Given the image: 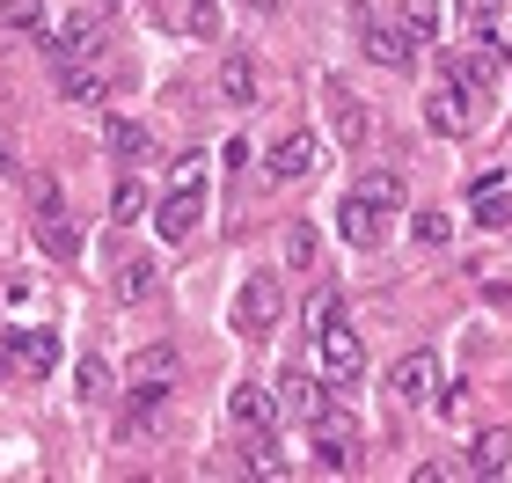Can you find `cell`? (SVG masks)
Here are the masks:
<instances>
[{"label": "cell", "mask_w": 512, "mask_h": 483, "mask_svg": "<svg viewBox=\"0 0 512 483\" xmlns=\"http://www.w3.org/2000/svg\"><path fill=\"white\" fill-rule=\"evenodd\" d=\"M103 88H110V81H103L96 59H59V96H66V103H103Z\"/></svg>", "instance_id": "5bb4252c"}, {"label": "cell", "mask_w": 512, "mask_h": 483, "mask_svg": "<svg viewBox=\"0 0 512 483\" xmlns=\"http://www.w3.org/2000/svg\"><path fill=\"white\" fill-rule=\"evenodd\" d=\"M154 227H161V242H191L198 227H205V154H198V147H183L176 191L154 205Z\"/></svg>", "instance_id": "7a4b0ae2"}, {"label": "cell", "mask_w": 512, "mask_h": 483, "mask_svg": "<svg viewBox=\"0 0 512 483\" xmlns=\"http://www.w3.org/2000/svg\"><path fill=\"white\" fill-rule=\"evenodd\" d=\"M366 59H381V66H410V37H403V30H388V22H366Z\"/></svg>", "instance_id": "ffe728a7"}, {"label": "cell", "mask_w": 512, "mask_h": 483, "mask_svg": "<svg viewBox=\"0 0 512 483\" xmlns=\"http://www.w3.org/2000/svg\"><path fill=\"white\" fill-rule=\"evenodd\" d=\"M388 396L395 403H432L439 396V359L432 352H403L388 366Z\"/></svg>", "instance_id": "ba28073f"}, {"label": "cell", "mask_w": 512, "mask_h": 483, "mask_svg": "<svg viewBox=\"0 0 512 483\" xmlns=\"http://www.w3.org/2000/svg\"><path fill=\"white\" fill-rule=\"evenodd\" d=\"M0 176H15V147H8V132H0Z\"/></svg>", "instance_id": "836d02e7"}, {"label": "cell", "mask_w": 512, "mask_h": 483, "mask_svg": "<svg viewBox=\"0 0 512 483\" xmlns=\"http://www.w3.org/2000/svg\"><path fill=\"white\" fill-rule=\"evenodd\" d=\"M227 418L264 440V432L278 425V396H271V388H256V381H235V388H227Z\"/></svg>", "instance_id": "8fae6325"}, {"label": "cell", "mask_w": 512, "mask_h": 483, "mask_svg": "<svg viewBox=\"0 0 512 483\" xmlns=\"http://www.w3.org/2000/svg\"><path fill=\"white\" fill-rule=\"evenodd\" d=\"M352 191H359V198H374V205H388V213H403V176H395V169H366Z\"/></svg>", "instance_id": "44dd1931"}, {"label": "cell", "mask_w": 512, "mask_h": 483, "mask_svg": "<svg viewBox=\"0 0 512 483\" xmlns=\"http://www.w3.org/2000/svg\"><path fill=\"white\" fill-rule=\"evenodd\" d=\"M0 30H15V37H44V30H52V15H44V0H0Z\"/></svg>", "instance_id": "ac0fdd59"}, {"label": "cell", "mask_w": 512, "mask_h": 483, "mask_svg": "<svg viewBox=\"0 0 512 483\" xmlns=\"http://www.w3.org/2000/svg\"><path fill=\"white\" fill-rule=\"evenodd\" d=\"M417 242L447 249V242H454V220H447V213H417Z\"/></svg>", "instance_id": "1f68e13d"}, {"label": "cell", "mask_w": 512, "mask_h": 483, "mask_svg": "<svg viewBox=\"0 0 512 483\" xmlns=\"http://www.w3.org/2000/svg\"><path fill=\"white\" fill-rule=\"evenodd\" d=\"M103 147L118 154V161H147V154H154V132L139 125V118H110V125H103Z\"/></svg>", "instance_id": "e0dca14e"}, {"label": "cell", "mask_w": 512, "mask_h": 483, "mask_svg": "<svg viewBox=\"0 0 512 483\" xmlns=\"http://www.w3.org/2000/svg\"><path fill=\"white\" fill-rule=\"evenodd\" d=\"M469 396H476V388L454 381V388H439V396H432V410H439V418H469Z\"/></svg>", "instance_id": "f546056e"}, {"label": "cell", "mask_w": 512, "mask_h": 483, "mask_svg": "<svg viewBox=\"0 0 512 483\" xmlns=\"http://www.w3.org/2000/svg\"><path fill=\"white\" fill-rule=\"evenodd\" d=\"M476 227H491V235L512 227V198L498 191V183H491V191H476Z\"/></svg>", "instance_id": "4316f807"}, {"label": "cell", "mask_w": 512, "mask_h": 483, "mask_svg": "<svg viewBox=\"0 0 512 483\" xmlns=\"http://www.w3.org/2000/svg\"><path fill=\"white\" fill-rule=\"evenodd\" d=\"M461 15H469V30H491V22H498V0H461Z\"/></svg>", "instance_id": "d6a6232c"}, {"label": "cell", "mask_w": 512, "mask_h": 483, "mask_svg": "<svg viewBox=\"0 0 512 483\" xmlns=\"http://www.w3.org/2000/svg\"><path fill=\"white\" fill-rule=\"evenodd\" d=\"M278 322H286V286H278L271 271L242 279V293H235V330H242V337H271Z\"/></svg>", "instance_id": "277c9868"}, {"label": "cell", "mask_w": 512, "mask_h": 483, "mask_svg": "<svg viewBox=\"0 0 512 483\" xmlns=\"http://www.w3.org/2000/svg\"><path fill=\"white\" fill-rule=\"evenodd\" d=\"M322 103H330V125H337V140L352 147V154H359L366 140H374V118H366V103H359V96H352V88H344L337 74L322 81Z\"/></svg>", "instance_id": "52a82bcc"}, {"label": "cell", "mask_w": 512, "mask_h": 483, "mask_svg": "<svg viewBox=\"0 0 512 483\" xmlns=\"http://www.w3.org/2000/svg\"><path fill=\"white\" fill-rule=\"evenodd\" d=\"M337 235L352 242V249H381V242H388V205L344 191V205H337Z\"/></svg>", "instance_id": "8992f818"}, {"label": "cell", "mask_w": 512, "mask_h": 483, "mask_svg": "<svg viewBox=\"0 0 512 483\" xmlns=\"http://www.w3.org/2000/svg\"><path fill=\"white\" fill-rule=\"evenodd\" d=\"M8 352L22 359V374H52L59 366V337L52 330H8Z\"/></svg>", "instance_id": "9a60e30c"}, {"label": "cell", "mask_w": 512, "mask_h": 483, "mask_svg": "<svg viewBox=\"0 0 512 483\" xmlns=\"http://www.w3.org/2000/svg\"><path fill=\"white\" fill-rule=\"evenodd\" d=\"M220 96H227V103H242V110L256 103V66H249L242 52H227V59H220Z\"/></svg>", "instance_id": "d6986e66"}, {"label": "cell", "mask_w": 512, "mask_h": 483, "mask_svg": "<svg viewBox=\"0 0 512 483\" xmlns=\"http://www.w3.org/2000/svg\"><path fill=\"white\" fill-rule=\"evenodd\" d=\"M278 410H286V418H300V425H322V418H330V396H322L315 374L286 366V374H278Z\"/></svg>", "instance_id": "30bf717a"}, {"label": "cell", "mask_w": 512, "mask_h": 483, "mask_svg": "<svg viewBox=\"0 0 512 483\" xmlns=\"http://www.w3.org/2000/svg\"><path fill=\"white\" fill-rule=\"evenodd\" d=\"M139 213H147V183H139V176H125L118 191H110V220L125 227V220H139Z\"/></svg>", "instance_id": "484cf974"}, {"label": "cell", "mask_w": 512, "mask_h": 483, "mask_svg": "<svg viewBox=\"0 0 512 483\" xmlns=\"http://www.w3.org/2000/svg\"><path fill=\"white\" fill-rule=\"evenodd\" d=\"M44 52H52V66L59 59H103V22L96 15H66L59 30H44Z\"/></svg>", "instance_id": "9c48e42d"}, {"label": "cell", "mask_w": 512, "mask_h": 483, "mask_svg": "<svg viewBox=\"0 0 512 483\" xmlns=\"http://www.w3.org/2000/svg\"><path fill=\"white\" fill-rule=\"evenodd\" d=\"M169 374H139L132 388H125V425H118V440H139V432H154L161 418H169Z\"/></svg>", "instance_id": "5b68a950"}, {"label": "cell", "mask_w": 512, "mask_h": 483, "mask_svg": "<svg viewBox=\"0 0 512 483\" xmlns=\"http://www.w3.org/2000/svg\"><path fill=\"white\" fill-rule=\"evenodd\" d=\"M30 205H37V242L52 249V257H81V235H74V220H66V198H59V176L52 169H37L30 176Z\"/></svg>", "instance_id": "3957f363"}, {"label": "cell", "mask_w": 512, "mask_h": 483, "mask_svg": "<svg viewBox=\"0 0 512 483\" xmlns=\"http://www.w3.org/2000/svg\"><path fill=\"white\" fill-rule=\"evenodd\" d=\"M308 169H315V140H308V132H278L271 154H264V176L271 183H300Z\"/></svg>", "instance_id": "7c38bea8"}, {"label": "cell", "mask_w": 512, "mask_h": 483, "mask_svg": "<svg viewBox=\"0 0 512 483\" xmlns=\"http://www.w3.org/2000/svg\"><path fill=\"white\" fill-rule=\"evenodd\" d=\"M74 396H81V403H103V396H110V366H103L96 352L74 366Z\"/></svg>", "instance_id": "cb8c5ba5"}, {"label": "cell", "mask_w": 512, "mask_h": 483, "mask_svg": "<svg viewBox=\"0 0 512 483\" xmlns=\"http://www.w3.org/2000/svg\"><path fill=\"white\" fill-rule=\"evenodd\" d=\"M505 59H512V30H505Z\"/></svg>", "instance_id": "d590c367"}, {"label": "cell", "mask_w": 512, "mask_h": 483, "mask_svg": "<svg viewBox=\"0 0 512 483\" xmlns=\"http://www.w3.org/2000/svg\"><path fill=\"white\" fill-rule=\"evenodd\" d=\"M315 257H322V235H315L308 220H293V227H286V264H293V271H315Z\"/></svg>", "instance_id": "603a6c76"}, {"label": "cell", "mask_w": 512, "mask_h": 483, "mask_svg": "<svg viewBox=\"0 0 512 483\" xmlns=\"http://www.w3.org/2000/svg\"><path fill=\"white\" fill-rule=\"evenodd\" d=\"M183 22H191V37H213L220 30V0H183Z\"/></svg>", "instance_id": "f1b7e54d"}, {"label": "cell", "mask_w": 512, "mask_h": 483, "mask_svg": "<svg viewBox=\"0 0 512 483\" xmlns=\"http://www.w3.org/2000/svg\"><path fill=\"white\" fill-rule=\"evenodd\" d=\"M403 37L425 52V44L439 37V0H403Z\"/></svg>", "instance_id": "7402d4cb"}, {"label": "cell", "mask_w": 512, "mask_h": 483, "mask_svg": "<svg viewBox=\"0 0 512 483\" xmlns=\"http://www.w3.org/2000/svg\"><path fill=\"white\" fill-rule=\"evenodd\" d=\"M308 330H315V359L330 366V381L352 388L366 352H359V330L344 322V301H337V293H315V301H308Z\"/></svg>", "instance_id": "6da1fadb"}, {"label": "cell", "mask_w": 512, "mask_h": 483, "mask_svg": "<svg viewBox=\"0 0 512 483\" xmlns=\"http://www.w3.org/2000/svg\"><path fill=\"white\" fill-rule=\"evenodd\" d=\"M469 118H476V110L461 103V88H454V81H447V88H432V96H425V125L439 132V140H461V132H469Z\"/></svg>", "instance_id": "4fadbf2b"}, {"label": "cell", "mask_w": 512, "mask_h": 483, "mask_svg": "<svg viewBox=\"0 0 512 483\" xmlns=\"http://www.w3.org/2000/svg\"><path fill=\"white\" fill-rule=\"evenodd\" d=\"M461 469H469V476H505V469H512V432H476Z\"/></svg>", "instance_id": "2e32d148"}, {"label": "cell", "mask_w": 512, "mask_h": 483, "mask_svg": "<svg viewBox=\"0 0 512 483\" xmlns=\"http://www.w3.org/2000/svg\"><path fill=\"white\" fill-rule=\"evenodd\" d=\"M256 8H264V15H271V8H278V0H256Z\"/></svg>", "instance_id": "e575fe53"}, {"label": "cell", "mask_w": 512, "mask_h": 483, "mask_svg": "<svg viewBox=\"0 0 512 483\" xmlns=\"http://www.w3.org/2000/svg\"><path fill=\"white\" fill-rule=\"evenodd\" d=\"M249 476H271V483H278V476H293V462H286V447H271V440H264V447L249 454Z\"/></svg>", "instance_id": "83f0119b"}, {"label": "cell", "mask_w": 512, "mask_h": 483, "mask_svg": "<svg viewBox=\"0 0 512 483\" xmlns=\"http://www.w3.org/2000/svg\"><path fill=\"white\" fill-rule=\"evenodd\" d=\"M154 279H161V271H154L147 257H132V264H118V301H147V293H154Z\"/></svg>", "instance_id": "d4e9b609"}, {"label": "cell", "mask_w": 512, "mask_h": 483, "mask_svg": "<svg viewBox=\"0 0 512 483\" xmlns=\"http://www.w3.org/2000/svg\"><path fill=\"white\" fill-rule=\"evenodd\" d=\"M132 374H176V344H147V352L132 359Z\"/></svg>", "instance_id": "4dcf8cb0"}]
</instances>
